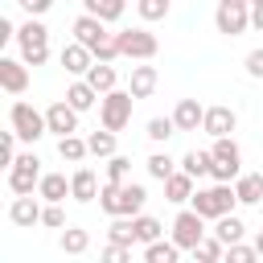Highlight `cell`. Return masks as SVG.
Segmentation results:
<instances>
[{
	"label": "cell",
	"instance_id": "1",
	"mask_svg": "<svg viewBox=\"0 0 263 263\" xmlns=\"http://www.w3.org/2000/svg\"><path fill=\"white\" fill-rule=\"evenodd\" d=\"M144 185L140 181H107L103 189H99V205L107 210V214H140V205H144Z\"/></svg>",
	"mask_w": 263,
	"mask_h": 263
},
{
	"label": "cell",
	"instance_id": "2",
	"mask_svg": "<svg viewBox=\"0 0 263 263\" xmlns=\"http://www.w3.org/2000/svg\"><path fill=\"white\" fill-rule=\"evenodd\" d=\"M238 201V193L226 185V181H218L214 189H197V197H193V210L201 214V218H222V214H230V205Z\"/></svg>",
	"mask_w": 263,
	"mask_h": 263
},
{
	"label": "cell",
	"instance_id": "3",
	"mask_svg": "<svg viewBox=\"0 0 263 263\" xmlns=\"http://www.w3.org/2000/svg\"><path fill=\"white\" fill-rule=\"evenodd\" d=\"M132 99H136V95H123V90H107V99L99 103V119H103V127L119 132V127L132 119Z\"/></svg>",
	"mask_w": 263,
	"mask_h": 263
},
{
	"label": "cell",
	"instance_id": "4",
	"mask_svg": "<svg viewBox=\"0 0 263 263\" xmlns=\"http://www.w3.org/2000/svg\"><path fill=\"white\" fill-rule=\"evenodd\" d=\"M247 4H251V0H218V12H214V21H218V33H226V37L242 33V29L251 25V12H247Z\"/></svg>",
	"mask_w": 263,
	"mask_h": 263
},
{
	"label": "cell",
	"instance_id": "5",
	"mask_svg": "<svg viewBox=\"0 0 263 263\" xmlns=\"http://www.w3.org/2000/svg\"><path fill=\"white\" fill-rule=\"evenodd\" d=\"M214 177L218 181H230L234 173H238V160H242V152H238V144L230 140V136H214Z\"/></svg>",
	"mask_w": 263,
	"mask_h": 263
},
{
	"label": "cell",
	"instance_id": "6",
	"mask_svg": "<svg viewBox=\"0 0 263 263\" xmlns=\"http://www.w3.org/2000/svg\"><path fill=\"white\" fill-rule=\"evenodd\" d=\"M115 37H119V53H127V58H152L160 49L156 33H148V29H119Z\"/></svg>",
	"mask_w": 263,
	"mask_h": 263
},
{
	"label": "cell",
	"instance_id": "7",
	"mask_svg": "<svg viewBox=\"0 0 263 263\" xmlns=\"http://www.w3.org/2000/svg\"><path fill=\"white\" fill-rule=\"evenodd\" d=\"M21 49H25V58H29L33 66H41V62L49 58V29L37 25V21H29V25L21 29Z\"/></svg>",
	"mask_w": 263,
	"mask_h": 263
},
{
	"label": "cell",
	"instance_id": "8",
	"mask_svg": "<svg viewBox=\"0 0 263 263\" xmlns=\"http://www.w3.org/2000/svg\"><path fill=\"white\" fill-rule=\"evenodd\" d=\"M8 119H12V132L21 136V140H37L49 123H45V115H37L29 103H12V111H8Z\"/></svg>",
	"mask_w": 263,
	"mask_h": 263
},
{
	"label": "cell",
	"instance_id": "9",
	"mask_svg": "<svg viewBox=\"0 0 263 263\" xmlns=\"http://www.w3.org/2000/svg\"><path fill=\"white\" fill-rule=\"evenodd\" d=\"M41 160L37 156H16L12 160V173H8V185L12 193H33V185H41Z\"/></svg>",
	"mask_w": 263,
	"mask_h": 263
},
{
	"label": "cell",
	"instance_id": "10",
	"mask_svg": "<svg viewBox=\"0 0 263 263\" xmlns=\"http://www.w3.org/2000/svg\"><path fill=\"white\" fill-rule=\"evenodd\" d=\"M45 123H49V132H58V136H70L74 127H78V107L66 99V103H53L49 111H45Z\"/></svg>",
	"mask_w": 263,
	"mask_h": 263
},
{
	"label": "cell",
	"instance_id": "11",
	"mask_svg": "<svg viewBox=\"0 0 263 263\" xmlns=\"http://www.w3.org/2000/svg\"><path fill=\"white\" fill-rule=\"evenodd\" d=\"M173 234H177V242L181 247H197L201 242V214L197 210H185V214H177V222H173Z\"/></svg>",
	"mask_w": 263,
	"mask_h": 263
},
{
	"label": "cell",
	"instance_id": "12",
	"mask_svg": "<svg viewBox=\"0 0 263 263\" xmlns=\"http://www.w3.org/2000/svg\"><path fill=\"white\" fill-rule=\"evenodd\" d=\"M0 86L12 90V95H21V90L29 86V70H25L21 62H12V58H0Z\"/></svg>",
	"mask_w": 263,
	"mask_h": 263
},
{
	"label": "cell",
	"instance_id": "13",
	"mask_svg": "<svg viewBox=\"0 0 263 263\" xmlns=\"http://www.w3.org/2000/svg\"><path fill=\"white\" fill-rule=\"evenodd\" d=\"M234 111L230 107H205V119H201V127L210 132V136H230L234 132Z\"/></svg>",
	"mask_w": 263,
	"mask_h": 263
},
{
	"label": "cell",
	"instance_id": "14",
	"mask_svg": "<svg viewBox=\"0 0 263 263\" xmlns=\"http://www.w3.org/2000/svg\"><path fill=\"white\" fill-rule=\"evenodd\" d=\"M62 66H66L70 74H82V70H90V45H82V41H70V45H62Z\"/></svg>",
	"mask_w": 263,
	"mask_h": 263
},
{
	"label": "cell",
	"instance_id": "15",
	"mask_svg": "<svg viewBox=\"0 0 263 263\" xmlns=\"http://www.w3.org/2000/svg\"><path fill=\"white\" fill-rule=\"evenodd\" d=\"M173 119H177V127H181V132H197V123L205 119V111L197 107V99H181V103H177V111H173Z\"/></svg>",
	"mask_w": 263,
	"mask_h": 263
},
{
	"label": "cell",
	"instance_id": "16",
	"mask_svg": "<svg viewBox=\"0 0 263 263\" xmlns=\"http://www.w3.org/2000/svg\"><path fill=\"white\" fill-rule=\"evenodd\" d=\"M12 222H21V226H33V222H41V205L33 201V193H21V197L12 201Z\"/></svg>",
	"mask_w": 263,
	"mask_h": 263
},
{
	"label": "cell",
	"instance_id": "17",
	"mask_svg": "<svg viewBox=\"0 0 263 263\" xmlns=\"http://www.w3.org/2000/svg\"><path fill=\"white\" fill-rule=\"evenodd\" d=\"M156 90V66H132V95L144 99Z\"/></svg>",
	"mask_w": 263,
	"mask_h": 263
},
{
	"label": "cell",
	"instance_id": "18",
	"mask_svg": "<svg viewBox=\"0 0 263 263\" xmlns=\"http://www.w3.org/2000/svg\"><path fill=\"white\" fill-rule=\"evenodd\" d=\"M189 189H193V177H189L185 168L164 177V193H168V201H185V197H189Z\"/></svg>",
	"mask_w": 263,
	"mask_h": 263
},
{
	"label": "cell",
	"instance_id": "19",
	"mask_svg": "<svg viewBox=\"0 0 263 263\" xmlns=\"http://www.w3.org/2000/svg\"><path fill=\"white\" fill-rule=\"evenodd\" d=\"M181 164H185L189 177H205V173H214V152H197V148H193V152H185Z\"/></svg>",
	"mask_w": 263,
	"mask_h": 263
},
{
	"label": "cell",
	"instance_id": "20",
	"mask_svg": "<svg viewBox=\"0 0 263 263\" xmlns=\"http://www.w3.org/2000/svg\"><path fill=\"white\" fill-rule=\"evenodd\" d=\"M95 189H99V185H95V173H90V168H78V173L70 177V193H74L78 201H90Z\"/></svg>",
	"mask_w": 263,
	"mask_h": 263
},
{
	"label": "cell",
	"instance_id": "21",
	"mask_svg": "<svg viewBox=\"0 0 263 263\" xmlns=\"http://www.w3.org/2000/svg\"><path fill=\"white\" fill-rule=\"evenodd\" d=\"M86 82H90L95 90H111V86H115V70H111V66H107V62L99 58V62H95V66L86 70Z\"/></svg>",
	"mask_w": 263,
	"mask_h": 263
},
{
	"label": "cell",
	"instance_id": "22",
	"mask_svg": "<svg viewBox=\"0 0 263 263\" xmlns=\"http://www.w3.org/2000/svg\"><path fill=\"white\" fill-rule=\"evenodd\" d=\"M177 251H181V242H148L144 259L148 263H177Z\"/></svg>",
	"mask_w": 263,
	"mask_h": 263
},
{
	"label": "cell",
	"instance_id": "23",
	"mask_svg": "<svg viewBox=\"0 0 263 263\" xmlns=\"http://www.w3.org/2000/svg\"><path fill=\"white\" fill-rule=\"evenodd\" d=\"M95 95H99V90H95L90 82H70V90H66V99H70L78 111H86V107L95 103Z\"/></svg>",
	"mask_w": 263,
	"mask_h": 263
},
{
	"label": "cell",
	"instance_id": "24",
	"mask_svg": "<svg viewBox=\"0 0 263 263\" xmlns=\"http://www.w3.org/2000/svg\"><path fill=\"white\" fill-rule=\"evenodd\" d=\"M58 152H62V160H82V156L90 152V144H82V140L70 132V136H62V140H58Z\"/></svg>",
	"mask_w": 263,
	"mask_h": 263
},
{
	"label": "cell",
	"instance_id": "25",
	"mask_svg": "<svg viewBox=\"0 0 263 263\" xmlns=\"http://www.w3.org/2000/svg\"><path fill=\"white\" fill-rule=\"evenodd\" d=\"M234 193H238V201H259V197H263V177H259V173L242 177V181L234 185Z\"/></svg>",
	"mask_w": 263,
	"mask_h": 263
},
{
	"label": "cell",
	"instance_id": "26",
	"mask_svg": "<svg viewBox=\"0 0 263 263\" xmlns=\"http://www.w3.org/2000/svg\"><path fill=\"white\" fill-rule=\"evenodd\" d=\"M86 242H90V234H86V230H78V226H66V230H62V251L82 255V251H86Z\"/></svg>",
	"mask_w": 263,
	"mask_h": 263
},
{
	"label": "cell",
	"instance_id": "27",
	"mask_svg": "<svg viewBox=\"0 0 263 263\" xmlns=\"http://www.w3.org/2000/svg\"><path fill=\"white\" fill-rule=\"evenodd\" d=\"M86 144H90V152H95V156H115V132H111V127L95 132Z\"/></svg>",
	"mask_w": 263,
	"mask_h": 263
},
{
	"label": "cell",
	"instance_id": "28",
	"mask_svg": "<svg viewBox=\"0 0 263 263\" xmlns=\"http://www.w3.org/2000/svg\"><path fill=\"white\" fill-rule=\"evenodd\" d=\"M70 193V185H66V177H58V173H49V177H41V197H49V201H62Z\"/></svg>",
	"mask_w": 263,
	"mask_h": 263
},
{
	"label": "cell",
	"instance_id": "29",
	"mask_svg": "<svg viewBox=\"0 0 263 263\" xmlns=\"http://www.w3.org/2000/svg\"><path fill=\"white\" fill-rule=\"evenodd\" d=\"M218 238H222L226 247L238 242V238H242V222H238L234 214H222V218H218Z\"/></svg>",
	"mask_w": 263,
	"mask_h": 263
},
{
	"label": "cell",
	"instance_id": "30",
	"mask_svg": "<svg viewBox=\"0 0 263 263\" xmlns=\"http://www.w3.org/2000/svg\"><path fill=\"white\" fill-rule=\"evenodd\" d=\"M82 4H86V12H95L103 21H115L123 12V0H82Z\"/></svg>",
	"mask_w": 263,
	"mask_h": 263
},
{
	"label": "cell",
	"instance_id": "31",
	"mask_svg": "<svg viewBox=\"0 0 263 263\" xmlns=\"http://www.w3.org/2000/svg\"><path fill=\"white\" fill-rule=\"evenodd\" d=\"M132 226H136V242H156V238H160V222H156V218H144V214H140Z\"/></svg>",
	"mask_w": 263,
	"mask_h": 263
},
{
	"label": "cell",
	"instance_id": "32",
	"mask_svg": "<svg viewBox=\"0 0 263 263\" xmlns=\"http://www.w3.org/2000/svg\"><path fill=\"white\" fill-rule=\"evenodd\" d=\"M173 127H177V119H168V115L148 119V136H152V140H168V136H173Z\"/></svg>",
	"mask_w": 263,
	"mask_h": 263
},
{
	"label": "cell",
	"instance_id": "33",
	"mask_svg": "<svg viewBox=\"0 0 263 263\" xmlns=\"http://www.w3.org/2000/svg\"><path fill=\"white\" fill-rule=\"evenodd\" d=\"M222 247H226L222 238H201V242L193 247V255H197V259H205V263H214V259L222 255Z\"/></svg>",
	"mask_w": 263,
	"mask_h": 263
},
{
	"label": "cell",
	"instance_id": "34",
	"mask_svg": "<svg viewBox=\"0 0 263 263\" xmlns=\"http://www.w3.org/2000/svg\"><path fill=\"white\" fill-rule=\"evenodd\" d=\"M132 255V242H119V238H111L107 247H103V259L107 263H119V259H127Z\"/></svg>",
	"mask_w": 263,
	"mask_h": 263
},
{
	"label": "cell",
	"instance_id": "35",
	"mask_svg": "<svg viewBox=\"0 0 263 263\" xmlns=\"http://www.w3.org/2000/svg\"><path fill=\"white\" fill-rule=\"evenodd\" d=\"M140 16H148V21L168 16V0H140Z\"/></svg>",
	"mask_w": 263,
	"mask_h": 263
},
{
	"label": "cell",
	"instance_id": "36",
	"mask_svg": "<svg viewBox=\"0 0 263 263\" xmlns=\"http://www.w3.org/2000/svg\"><path fill=\"white\" fill-rule=\"evenodd\" d=\"M148 173H152V177H156V181H164V177H168V173H173V160H168V156H160V152H156V156H148Z\"/></svg>",
	"mask_w": 263,
	"mask_h": 263
},
{
	"label": "cell",
	"instance_id": "37",
	"mask_svg": "<svg viewBox=\"0 0 263 263\" xmlns=\"http://www.w3.org/2000/svg\"><path fill=\"white\" fill-rule=\"evenodd\" d=\"M127 168H132L127 156H111V164H107V181H127Z\"/></svg>",
	"mask_w": 263,
	"mask_h": 263
},
{
	"label": "cell",
	"instance_id": "38",
	"mask_svg": "<svg viewBox=\"0 0 263 263\" xmlns=\"http://www.w3.org/2000/svg\"><path fill=\"white\" fill-rule=\"evenodd\" d=\"M111 238H119V242H136V226H132V222H111Z\"/></svg>",
	"mask_w": 263,
	"mask_h": 263
},
{
	"label": "cell",
	"instance_id": "39",
	"mask_svg": "<svg viewBox=\"0 0 263 263\" xmlns=\"http://www.w3.org/2000/svg\"><path fill=\"white\" fill-rule=\"evenodd\" d=\"M247 74L263 78V49H251V53H247Z\"/></svg>",
	"mask_w": 263,
	"mask_h": 263
},
{
	"label": "cell",
	"instance_id": "40",
	"mask_svg": "<svg viewBox=\"0 0 263 263\" xmlns=\"http://www.w3.org/2000/svg\"><path fill=\"white\" fill-rule=\"evenodd\" d=\"M12 136H16V132H4V136H0V160H4V164L16 160V156H12Z\"/></svg>",
	"mask_w": 263,
	"mask_h": 263
},
{
	"label": "cell",
	"instance_id": "41",
	"mask_svg": "<svg viewBox=\"0 0 263 263\" xmlns=\"http://www.w3.org/2000/svg\"><path fill=\"white\" fill-rule=\"evenodd\" d=\"M41 222H45V226H62V222H66V218H62V210H58V201L41 210Z\"/></svg>",
	"mask_w": 263,
	"mask_h": 263
},
{
	"label": "cell",
	"instance_id": "42",
	"mask_svg": "<svg viewBox=\"0 0 263 263\" xmlns=\"http://www.w3.org/2000/svg\"><path fill=\"white\" fill-rule=\"evenodd\" d=\"M255 255H259V251H251V247H238V242H230V259H234V263H251Z\"/></svg>",
	"mask_w": 263,
	"mask_h": 263
},
{
	"label": "cell",
	"instance_id": "43",
	"mask_svg": "<svg viewBox=\"0 0 263 263\" xmlns=\"http://www.w3.org/2000/svg\"><path fill=\"white\" fill-rule=\"evenodd\" d=\"M21 4H25V8H29V12H45V8H49V4H53V0H21Z\"/></svg>",
	"mask_w": 263,
	"mask_h": 263
},
{
	"label": "cell",
	"instance_id": "44",
	"mask_svg": "<svg viewBox=\"0 0 263 263\" xmlns=\"http://www.w3.org/2000/svg\"><path fill=\"white\" fill-rule=\"evenodd\" d=\"M8 37H12V21H8V16H0V41H8Z\"/></svg>",
	"mask_w": 263,
	"mask_h": 263
},
{
	"label": "cell",
	"instance_id": "45",
	"mask_svg": "<svg viewBox=\"0 0 263 263\" xmlns=\"http://www.w3.org/2000/svg\"><path fill=\"white\" fill-rule=\"evenodd\" d=\"M251 25H255V29L263 33V8H255V12H251Z\"/></svg>",
	"mask_w": 263,
	"mask_h": 263
},
{
	"label": "cell",
	"instance_id": "46",
	"mask_svg": "<svg viewBox=\"0 0 263 263\" xmlns=\"http://www.w3.org/2000/svg\"><path fill=\"white\" fill-rule=\"evenodd\" d=\"M255 251H259V255H263V230H259V238H255Z\"/></svg>",
	"mask_w": 263,
	"mask_h": 263
},
{
	"label": "cell",
	"instance_id": "47",
	"mask_svg": "<svg viewBox=\"0 0 263 263\" xmlns=\"http://www.w3.org/2000/svg\"><path fill=\"white\" fill-rule=\"evenodd\" d=\"M251 4H255V8H263V0H251Z\"/></svg>",
	"mask_w": 263,
	"mask_h": 263
}]
</instances>
